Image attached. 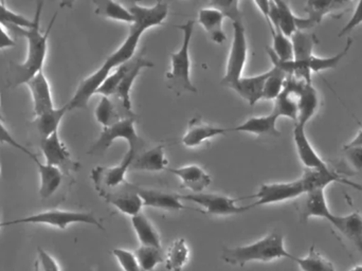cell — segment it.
<instances>
[{"label":"cell","mask_w":362,"mask_h":271,"mask_svg":"<svg viewBox=\"0 0 362 271\" xmlns=\"http://www.w3.org/2000/svg\"><path fill=\"white\" fill-rule=\"evenodd\" d=\"M44 2H36L35 15L32 19V25L29 29L21 30L23 35L27 40V55L23 63L11 62L6 76V84L11 88H17L21 85L29 82L36 74L42 71L47 51H48V40L51 30L57 19V12L55 13L47 28L46 32L40 31V17H42Z\"/></svg>","instance_id":"obj_1"},{"label":"cell","mask_w":362,"mask_h":271,"mask_svg":"<svg viewBox=\"0 0 362 271\" xmlns=\"http://www.w3.org/2000/svg\"><path fill=\"white\" fill-rule=\"evenodd\" d=\"M127 8L133 13L135 23L132 25L129 35L125 38L123 44L119 47L118 50L110 54L104 62L103 65L99 68V71L105 78H108V76L119 66L133 59L136 55L140 38L144 35V32L151 28L163 25L169 14V4L163 1H158L148 8L140 6L136 2H129Z\"/></svg>","instance_id":"obj_2"},{"label":"cell","mask_w":362,"mask_h":271,"mask_svg":"<svg viewBox=\"0 0 362 271\" xmlns=\"http://www.w3.org/2000/svg\"><path fill=\"white\" fill-rule=\"evenodd\" d=\"M211 6L221 10L226 17L231 19L233 25V40H232L229 57H228L226 74L221 81L223 86L230 88L234 83L242 78V74L248 59V42H247L246 29L243 21L242 11L240 8V2L236 0L213 1L211 2Z\"/></svg>","instance_id":"obj_3"},{"label":"cell","mask_w":362,"mask_h":271,"mask_svg":"<svg viewBox=\"0 0 362 271\" xmlns=\"http://www.w3.org/2000/svg\"><path fill=\"white\" fill-rule=\"evenodd\" d=\"M285 248L284 236L279 232H272L265 238L247 246L236 248H225L223 260L226 263L234 266H244L250 262H268L279 259L295 260Z\"/></svg>","instance_id":"obj_4"},{"label":"cell","mask_w":362,"mask_h":271,"mask_svg":"<svg viewBox=\"0 0 362 271\" xmlns=\"http://www.w3.org/2000/svg\"><path fill=\"white\" fill-rule=\"evenodd\" d=\"M183 33L182 45L177 52L171 54V70L167 72L168 87L177 96L185 93H197L198 89L191 80V59L189 45L193 38L195 21H187L185 25H177Z\"/></svg>","instance_id":"obj_5"},{"label":"cell","mask_w":362,"mask_h":271,"mask_svg":"<svg viewBox=\"0 0 362 271\" xmlns=\"http://www.w3.org/2000/svg\"><path fill=\"white\" fill-rule=\"evenodd\" d=\"M74 224H85V225L95 226L100 230H104V226L100 223L99 219L95 217L93 213L63 210L45 211V212L37 213V214L23 217V219L4 221L1 223V227L15 225H46L64 230Z\"/></svg>","instance_id":"obj_6"},{"label":"cell","mask_w":362,"mask_h":271,"mask_svg":"<svg viewBox=\"0 0 362 271\" xmlns=\"http://www.w3.org/2000/svg\"><path fill=\"white\" fill-rule=\"evenodd\" d=\"M137 118H127L119 121L110 127H104L98 140L93 143L88 154L90 155H104L112 143L118 139H124L129 142V149L139 154L144 147V141L140 138L136 131L135 123Z\"/></svg>","instance_id":"obj_7"},{"label":"cell","mask_w":362,"mask_h":271,"mask_svg":"<svg viewBox=\"0 0 362 271\" xmlns=\"http://www.w3.org/2000/svg\"><path fill=\"white\" fill-rule=\"evenodd\" d=\"M125 72L115 93L110 97L117 104L127 118H137L133 112L131 101V91L134 83L139 76L140 72L146 68L154 67V63L144 57V53H138L133 59L124 63Z\"/></svg>","instance_id":"obj_8"},{"label":"cell","mask_w":362,"mask_h":271,"mask_svg":"<svg viewBox=\"0 0 362 271\" xmlns=\"http://www.w3.org/2000/svg\"><path fill=\"white\" fill-rule=\"evenodd\" d=\"M137 153L129 149L120 163L115 166H97L91 171V179L95 183V190L101 197L122 189L129 183L127 180V171L131 170L133 160Z\"/></svg>","instance_id":"obj_9"},{"label":"cell","mask_w":362,"mask_h":271,"mask_svg":"<svg viewBox=\"0 0 362 271\" xmlns=\"http://www.w3.org/2000/svg\"><path fill=\"white\" fill-rule=\"evenodd\" d=\"M181 200L192 202L202 207V211L206 214L216 215V217H229V215L242 214L255 208L250 206H238L240 200L228 197L218 194H189V195H180Z\"/></svg>","instance_id":"obj_10"},{"label":"cell","mask_w":362,"mask_h":271,"mask_svg":"<svg viewBox=\"0 0 362 271\" xmlns=\"http://www.w3.org/2000/svg\"><path fill=\"white\" fill-rule=\"evenodd\" d=\"M306 193L305 185L302 178L289 183H266L262 185L252 197L257 198L253 207L279 204L287 200H297Z\"/></svg>","instance_id":"obj_11"},{"label":"cell","mask_w":362,"mask_h":271,"mask_svg":"<svg viewBox=\"0 0 362 271\" xmlns=\"http://www.w3.org/2000/svg\"><path fill=\"white\" fill-rule=\"evenodd\" d=\"M40 149L46 161L45 163L59 168L64 175L78 172L81 168V164L72 159L71 154L59 138V132L48 138L42 139L40 141Z\"/></svg>","instance_id":"obj_12"},{"label":"cell","mask_w":362,"mask_h":271,"mask_svg":"<svg viewBox=\"0 0 362 271\" xmlns=\"http://www.w3.org/2000/svg\"><path fill=\"white\" fill-rule=\"evenodd\" d=\"M325 191L322 189L312 190L299 197L296 207L302 223H306L312 217H321L327 221L331 219L333 213L329 210Z\"/></svg>","instance_id":"obj_13"},{"label":"cell","mask_w":362,"mask_h":271,"mask_svg":"<svg viewBox=\"0 0 362 271\" xmlns=\"http://www.w3.org/2000/svg\"><path fill=\"white\" fill-rule=\"evenodd\" d=\"M103 198L117 210L131 217L141 213V209L144 207V202L136 190V185L129 183L122 189L106 194Z\"/></svg>","instance_id":"obj_14"},{"label":"cell","mask_w":362,"mask_h":271,"mask_svg":"<svg viewBox=\"0 0 362 271\" xmlns=\"http://www.w3.org/2000/svg\"><path fill=\"white\" fill-rule=\"evenodd\" d=\"M293 141L298 156L303 166L308 170L329 171V166L317 153L305 133V127L295 125L293 129Z\"/></svg>","instance_id":"obj_15"},{"label":"cell","mask_w":362,"mask_h":271,"mask_svg":"<svg viewBox=\"0 0 362 271\" xmlns=\"http://www.w3.org/2000/svg\"><path fill=\"white\" fill-rule=\"evenodd\" d=\"M27 86L29 87L30 93H31L35 118L45 113L54 110L50 84H49L48 79L45 76L44 71L40 72L33 79H31L27 83Z\"/></svg>","instance_id":"obj_16"},{"label":"cell","mask_w":362,"mask_h":271,"mask_svg":"<svg viewBox=\"0 0 362 271\" xmlns=\"http://www.w3.org/2000/svg\"><path fill=\"white\" fill-rule=\"evenodd\" d=\"M231 133V129L206 125L202 119L195 118L189 122V127L182 138V144L189 149L199 146L209 139Z\"/></svg>","instance_id":"obj_17"},{"label":"cell","mask_w":362,"mask_h":271,"mask_svg":"<svg viewBox=\"0 0 362 271\" xmlns=\"http://www.w3.org/2000/svg\"><path fill=\"white\" fill-rule=\"evenodd\" d=\"M329 223L350 241L362 253V215L353 212L348 215H332Z\"/></svg>","instance_id":"obj_18"},{"label":"cell","mask_w":362,"mask_h":271,"mask_svg":"<svg viewBox=\"0 0 362 271\" xmlns=\"http://www.w3.org/2000/svg\"><path fill=\"white\" fill-rule=\"evenodd\" d=\"M136 190L144 202V207L167 211H181L187 209L178 194L167 193L159 190L144 189L137 185H136Z\"/></svg>","instance_id":"obj_19"},{"label":"cell","mask_w":362,"mask_h":271,"mask_svg":"<svg viewBox=\"0 0 362 271\" xmlns=\"http://www.w3.org/2000/svg\"><path fill=\"white\" fill-rule=\"evenodd\" d=\"M168 171L180 179L182 188L191 190L194 194L202 193L212 181L210 175L196 164L178 168H169Z\"/></svg>","instance_id":"obj_20"},{"label":"cell","mask_w":362,"mask_h":271,"mask_svg":"<svg viewBox=\"0 0 362 271\" xmlns=\"http://www.w3.org/2000/svg\"><path fill=\"white\" fill-rule=\"evenodd\" d=\"M223 13L214 6L202 8L198 13V23L215 44L223 45L227 40L223 30Z\"/></svg>","instance_id":"obj_21"},{"label":"cell","mask_w":362,"mask_h":271,"mask_svg":"<svg viewBox=\"0 0 362 271\" xmlns=\"http://www.w3.org/2000/svg\"><path fill=\"white\" fill-rule=\"evenodd\" d=\"M268 76H269V70L259 74V76H248V78L242 76L230 88L238 93L243 99L246 100L251 106H253L257 102L263 100L264 86H265Z\"/></svg>","instance_id":"obj_22"},{"label":"cell","mask_w":362,"mask_h":271,"mask_svg":"<svg viewBox=\"0 0 362 271\" xmlns=\"http://www.w3.org/2000/svg\"><path fill=\"white\" fill-rule=\"evenodd\" d=\"M165 146L157 145L148 151H140L136 155L131 166V170L146 171V172H160L167 170L168 161L165 157Z\"/></svg>","instance_id":"obj_23"},{"label":"cell","mask_w":362,"mask_h":271,"mask_svg":"<svg viewBox=\"0 0 362 271\" xmlns=\"http://www.w3.org/2000/svg\"><path fill=\"white\" fill-rule=\"evenodd\" d=\"M279 117L274 113H270L267 116L253 117L245 121L243 125L231 129V132L255 134L263 137H281L282 133L276 129Z\"/></svg>","instance_id":"obj_24"},{"label":"cell","mask_w":362,"mask_h":271,"mask_svg":"<svg viewBox=\"0 0 362 271\" xmlns=\"http://www.w3.org/2000/svg\"><path fill=\"white\" fill-rule=\"evenodd\" d=\"M276 2V8H278L279 28L287 38H291L297 31H304V30L315 27L314 23L308 17L300 18V17L296 16L287 2Z\"/></svg>","instance_id":"obj_25"},{"label":"cell","mask_w":362,"mask_h":271,"mask_svg":"<svg viewBox=\"0 0 362 271\" xmlns=\"http://www.w3.org/2000/svg\"><path fill=\"white\" fill-rule=\"evenodd\" d=\"M320 104L318 91L313 84H308L304 87L302 93L298 97V119L295 125L306 127L316 115Z\"/></svg>","instance_id":"obj_26"},{"label":"cell","mask_w":362,"mask_h":271,"mask_svg":"<svg viewBox=\"0 0 362 271\" xmlns=\"http://www.w3.org/2000/svg\"><path fill=\"white\" fill-rule=\"evenodd\" d=\"M36 166L38 168L40 174V196L44 200L50 198L51 196L57 193V190L61 187L63 183V172L57 168L52 166H48L46 163H42L40 161L36 162Z\"/></svg>","instance_id":"obj_27"},{"label":"cell","mask_w":362,"mask_h":271,"mask_svg":"<svg viewBox=\"0 0 362 271\" xmlns=\"http://www.w3.org/2000/svg\"><path fill=\"white\" fill-rule=\"evenodd\" d=\"M132 225H133L136 236H137L141 246L163 249L158 232L144 213H139V214L132 217Z\"/></svg>","instance_id":"obj_28"},{"label":"cell","mask_w":362,"mask_h":271,"mask_svg":"<svg viewBox=\"0 0 362 271\" xmlns=\"http://www.w3.org/2000/svg\"><path fill=\"white\" fill-rule=\"evenodd\" d=\"M68 112L69 110H68V106L66 104L63 108H54L50 112L45 113V114L36 117L33 123L42 140L59 132V125H61L62 120Z\"/></svg>","instance_id":"obj_29"},{"label":"cell","mask_w":362,"mask_h":271,"mask_svg":"<svg viewBox=\"0 0 362 271\" xmlns=\"http://www.w3.org/2000/svg\"><path fill=\"white\" fill-rule=\"evenodd\" d=\"M348 4L346 1H337V0H310L306 2L305 12L308 18L314 23L319 25L327 15H333L335 11L341 10Z\"/></svg>","instance_id":"obj_30"},{"label":"cell","mask_w":362,"mask_h":271,"mask_svg":"<svg viewBox=\"0 0 362 271\" xmlns=\"http://www.w3.org/2000/svg\"><path fill=\"white\" fill-rule=\"evenodd\" d=\"M293 49V59L300 62H308L314 57L315 47L319 40L315 34L305 33L304 31H297L291 38Z\"/></svg>","instance_id":"obj_31"},{"label":"cell","mask_w":362,"mask_h":271,"mask_svg":"<svg viewBox=\"0 0 362 271\" xmlns=\"http://www.w3.org/2000/svg\"><path fill=\"white\" fill-rule=\"evenodd\" d=\"M95 14L101 15L106 18L112 19V21H123V23H135V17L133 13L129 10L127 6L110 0H103V1H95Z\"/></svg>","instance_id":"obj_32"},{"label":"cell","mask_w":362,"mask_h":271,"mask_svg":"<svg viewBox=\"0 0 362 271\" xmlns=\"http://www.w3.org/2000/svg\"><path fill=\"white\" fill-rule=\"evenodd\" d=\"M95 116L98 122L103 127H112L119 121L127 119L110 97L101 98L95 108Z\"/></svg>","instance_id":"obj_33"},{"label":"cell","mask_w":362,"mask_h":271,"mask_svg":"<svg viewBox=\"0 0 362 271\" xmlns=\"http://www.w3.org/2000/svg\"><path fill=\"white\" fill-rule=\"evenodd\" d=\"M189 249L185 238L172 243L165 255V268L169 271H181L189 261Z\"/></svg>","instance_id":"obj_34"},{"label":"cell","mask_w":362,"mask_h":271,"mask_svg":"<svg viewBox=\"0 0 362 271\" xmlns=\"http://www.w3.org/2000/svg\"><path fill=\"white\" fill-rule=\"evenodd\" d=\"M293 262L298 264L302 271H337L333 263L320 255L315 246L310 247L308 257H296Z\"/></svg>","instance_id":"obj_35"},{"label":"cell","mask_w":362,"mask_h":271,"mask_svg":"<svg viewBox=\"0 0 362 271\" xmlns=\"http://www.w3.org/2000/svg\"><path fill=\"white\" fill-rule=\"evenodd\" d=\"M295 97L296 96L291 95L286 89L283 88L282 93L274 100L272 113H274L279 118L285 117L295 121V123L297 122L298 99H295Z\"/></svg>","instance_id":"obj_36"},{"label":"cell","mask_w":362,"mask_h":271,"mask_svg":"<svg viewBox=\"0 0 362 271\" xmlns=\"http://www.w3.org/2000/svg\"><path fill=\"white\" fill-rule=\"evenodd\" d=\"M136 258L144 271H154L160 263H165L163 249L155 247L140 246L135 251Z\"/></svg>","instance_id":"obj_37"},{"label":"cell","mask_w":362,"mask_h":271,"mask_svg":"<svg viewBox=\"0 0 362 271\" xmlns=\"http://www.w3.org/2000/svg\"><path fill=\"white\" fill-rule=\"evenodd\" d=\"M272 30L274 47L272 52L280 61L287 62L293 59V49L291 38H287L281 31L280 28L269 27Z\"/></svg>","instance_id":"obj_38"},{"label":"cell","mask_w":362,"mask_h":271,"mask_svg":"<svg viewBox=\"0 0 362 271\" xmlns=\"http://www.w3.org/2000/svg\"><path fill=\"white\" fill-rule=\"evenodd\" d=\"M287 74L276 67L269 70V76L265 82L263 91V100H276L284 88Z\"/></svg>","instance_id":"obj_39"},{"label":"cell","mask_w":362,"mask_h":271,"mask_svg":"<svg viewBox=\"0 0 362 271\" xmlns=\"http://www.w3.org/2000/svg\"><path fill=\"white\" fill-rule=\"evenodd\" d=\"M352 45V38H348V42H346L344 50L338 53V54L331 57H317L314 55V57L310 59V62H308L310 70H312V72H320L325 71V70L335 69V68L339 65L341 59H344V57L348 54Z\"/></svg>","instance_id":"obj_40"},{"label":"cell","mask_w":362,"mask_h":271,"mask_svg":"<svg viewBox=\"0 0 362 271\" xmlns=\"http://www.w3.org/2000/svg\"><path fill=\"white\" fill-rule=\"evenodd\" d=\"M0 25H14L19 30H25L31 27L32 21L23 15L13 12L10 8H6L4 2L0 1Z\"/></svg>","instance_id":"obj_41"},{"label":"cell","mask_w":362,"mask_h":271,"mask_svg":"<svg viewBox=\"0 0 362 271\" xmlns=\"http://www.w3.org/2000/svg\"><path fill=\"white\" fill-rule=\"evenodd\" d=\"M112 255L120 264L121 268L124 271H144L135 253L127 250V249L116 248L112 250Z\"/></svg>","instance_id":"obj_42"},{"label":"cell","mask_w":362,"mask_h":271,"mask_svg":"<svg viewBox=\"0 0 362 271\" xmlns=\"http://www.w3.org/2000/svg\"><path fill=\"white\" fill-rule=\"evenodd\" d=\"M4 120L0 119V143L2 144H8L10 146L14 147V149H18L21 153L25 154V156L30 158V159L33 160L34 163L38 161L37 157H36L35 154L31 153L27 147L23 146V144L18 142L14 137L12 136V134L8 132V129H6L4 125Z\"/></svg>","instance_id":"obj_43"},{"label":"cell","mask_w":362,"mask_h":271,"mask_svg":"<svg viewBox=\"0 0 362 271\" xmlns=\"http://www.w3.org/2000/svg\"><path fill=\"white\" fill-rule=\"evenodd\" d=\"M34 271H61V268L50 253L38 247L37 259L34 264Z\"/></svg>","instance_id":"obj_44"},{"label":"cell","mask_w":362,"mask_h":271,"mask_svg":"<svg viewBox=\"0 0 362 271\" xmlns=\"http://www.w3.org/2000/svg\"><path fill=\"white\" fill-rule=\"evenodd\" d=\"M344 156L351 168L357 172H362V147L344 145Z\"/></svg>","instance_id":"obj_45"},{"label":"cell","mask_w":362,"mask_h":271,"mask_svg":"<svg viewBox=\"0 0 362 271\" xmlns=\"http://www.w3.org/2000/svg\"><path fill=\"white\" fill-rule=\"evenodd\" d=\"M361 23H362V1H359L358 4H357L354 14L351 17L350 21L346 23V25L342 28L338 36L342 38V36L346 35V34L352 32L355 28L358 27Z\"/></svg>","instance_id":"obj_46"},{"label":"cell","mask_w":362,"mask_h":271,"mask_svg":"<svg viewBox=\"0 0 362 271\" xmlns=\"http://www.w3.org/2000/svg\"><path fill=\"white\" fill-rule=\"evenodd\" d=\"M16 46L15 40L8 35V32L4 30V25H0V50L6 48H12Z\"/></svg>","instance_id":"obj_47"},{"label":"cell","mask_w":362,"mask_h":271,"mask_svg":"<svg viewBox=\"0 0 362 271\" xmlns=\"http://www.w3.org/2000/svg\"><path fill=\"white\" fill-rule=\"evenodd\" d=\"M359 123V127H361V129H359L357 135L355 136V138L353 139L351 142H349L348 144H346V146H357L362 147V123Z\"/></svg>","instance_id":"obj_48"},{"label":"cell","mask_w":362,"mask_h":271,"mask_svg":"<svg viewBox=\"0 0 362 271\" xmlns=\"http://www.w3.org/2000/svg\"><path fill=\"white\" fill-rule=\"evenodd\" d=\"M350 271H362V265H357L353 267Z\"/></svg>","instance_id":"obj_49"},{"label":"cell","mask_w":362,"mask_h":271,"mask_svg":"<svg viewBox=\"0 0 362 271\" xmlns=\"http://www.w3.org/2000/svg\"><path fill=\"white\" fill-rule=\"evenodd\" d=\"M0 119H2V120H4V118H2L1 113H0Z\"/></svg>","instance_id":"obj_50"},{"label":"cell","mask_w":362,"mask_h":271,"mask_svg":"<svg viewBox=\"0 0 362 271\" xmlns=\"http://www.w3.org/2000/svg\"><path fill=\"white\" fill-rule=\"evenodd\" d=\"M0 228H1V223H0Z\"/></svg>","instance_id":"obj_51"}]
</instances>
